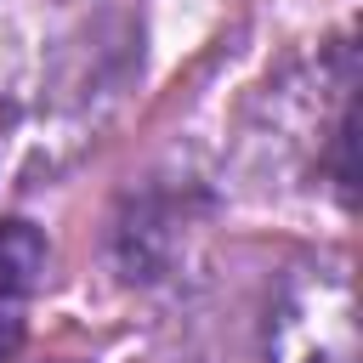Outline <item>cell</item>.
Masks as SVG:
<instances>
[{
  "mask_svg": "<svg viewBox=\"0 0 363 363\" xmlns=\"http://www.w3.org/2000/svg\"><path fill=\"white\" fill-rule=\"evenodd\" d=\"M45 261H51V250L34 221H0V301L28 295L45 278Z\"/></svg>",
  "mask_w": 363,
  "mask_h": 363,
  "instance_id": "6da1fadb",
  "label": "cell"
},
{
  "mask_svg": "<svg viewBox=\"0 0 363 363\" xmlns=\"http://www.w3.org/2000/svg\"><path fill=\"white\" fill-rule=\"evenodd\" d=\"M17 352H23V318L0 312V363H11Z\"/></svg>",
  "mask_w": 363,
  "mask_h": 363,
  "instance_id": "7a4b0ae2",
  "label": "cell"
}]
</instances>
